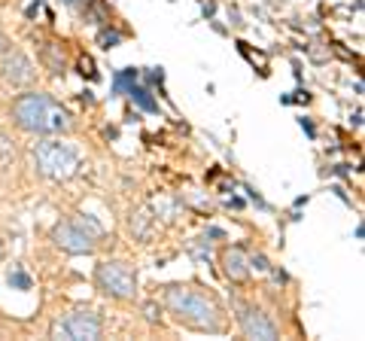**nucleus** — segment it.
I'll return each instance as SVG.
<instances>
[{
	"label": "nucleus",
	"mask_w": 365,
	"mask_h": 341,
	"mask_svg": "<svg viewBox=\"0 0 365 341\" xmlns=\"http://www.w3.org/2000/svg\"><path fill=\"white\" fill-rule=\"evenodd\" d=\"M104 332L101 317L95 311H71L61 320L52 323V338H67V341H95Z\"/></svg>",
	"instance_id": "20e7f679"
},
{
	"label": "nucleus",
	"mask_w": 365,
	"mask_h": 341,
	"mask_svg": "<svg viewBox=\"0 0 365 341\" xmlns=\"http://www.w3.org/2000/svg\"><path fill=\"white\" fill-rule=\"evenodd\" d=\"M241 329H244L247 338H262V341H271V338L280 335L277 326L268 320V314L259 311V308H244L241 311Z\"/></svg>",
	"instance_id": "6e6552de"
},
{
	"label": "nucleus",
	"mask_w": 365,
	"mask_h": 341,
	"mask_svg": "<svg viewBox=\"0 0 365 341\" xmlns=\"http://www.w3.org/2000/svg\"><path fill=\"white\" fill-rule=\"evenodd\" d=\"M34 168L49 180H71L79 170V156L71 143L46 138L40 143H34Z\"/></svg>",
	"instance_id": "7ed1b4c3"
},
{
	"label": "nucleus",
	"mask_w": 365,
	"mask_h": 341,
	"mask_svg": "<svg viewBox=\"0 0 365 341\" xmlns=\"http://www.w3.org/2000/svg\"><path fill=\"white\" fill-rule=\"evenodd\" d=\"M4 52H6V40H4V37H0V55H4Z\"/></svg>",
	"instance_id": "a211bd4d"
},
{
	"label": "nucleus",
	"mask_w": 365,
	"mask_h": 341,
	"mask_svg": "<svg viewBox=\"0 0 365 341\" xmlns=\"http://www.w3.org/2000/svg\"><path fill=\"white\" fill-rule=\"evenodd\" d=\"M52 241H55V247H58V250H64V253H73V256L95 253V238L79 229L73 220L55 225V229H52Z\"/></svg>",
	"instance_id": "423d86ee"
},
{
	"label": "nucleus",
	"mask_w": 365,
	"mask_h": 341,
	"mask_svg": "<svg viewBox=\"0 0 365 341\" xmlns=\"http://www.w3.org/2000/svg\"><path fill=\"white\" fill-rule=\"evenodd\" d=\"M153 225H155V217H153V210L150 208H140L131 217V235H134V241H146V238L153 235Z\"/></svg>",
	"instance_id": "9d476101"
},
{
	"label": "nucleus",
	"mask_w": 365,
	"mask_h": 341,
	"mask_svg": "<svg viewBox=\"0 0 365 341\" xmlns=\"http://www.w3.org/2000/svg\"><path fill=\"white\" fill-rule=\"evenodd\" d=\"M98 290L113 295V299H134L137 292V275L125 263H101L95 271Z\"/></svg>",
	"instance_id": "39448f33"
},
{
	"label": "nucleus",
	"mask_w": 365,
	"mask_h": 341,
	"mask_svg": "<svg viewBox=\"0 0 365 341\" xmlns=\"http://www.w3.org/2000/svg\"><path fill=\"white\" fill-rule=\"evenodd\" d=\"M9 283H13V287H19V290H31V278L25 275V271H9Z\"/></svg>",
	"instance_id": "ddd939ff"
},
{
	"label": "nucleus",
	"mask_w": 365,
	"mask_h": 341,
	"mask_svg": "<svg viewBox=\"0 0 365 341\" xmlns=\"http://www.w3.org/2000/svg\"><path fill=\"white\" fill-rule=\"evenodd\" d=\"M67 6H73V9H88L91 6V0H64Z\"/></svg>",
	"instance_id": "dca6fc26"
},
{
	"label": "nucleus",
	"mask_w": 365,
	"mask_h": 341,
	"mask_svg": "<svg viewBox=\"0 0 365 341\" xmlns=\"http://www.w3.org/2000/svg\"><path fill=\"white\" fill-rule=\"evenodd\" d=\"M146 317H150V320H158V314H155L153 305H146Z\"/></svg>",
	"instance_id": "f3484780"
},
{
	"label": "nucleus",
	"mask_w": 365,
	"mask_h": 341,
	"mask_svg": "<svg viewBox=\"0 0 365 341\" xmlns=\"http://www.w3.org/2000/svg\"><path fill=\"white\" fill-rule=\"evenodd\" d=\"M220 263H222V275L232 283H241L250 278V263H247V253L241 247H225Z\"/></svg>",
	"instance_id": "1a4fd4ad"
},
{
	"label": "nucleus",
	"mask_w": 365,
	"mask_h": 341,
	"mask_svg": "<svg viewBox=\"0 0 365 341\" xmlns=\"http://www.w3.org/2000/svg\"><path fill=\"white\" fill-rule=\"evenodd\" d=\"M9 158H16V150H13V143H9L6 134H0V165H6Z\"/></svg>",
	"instance_id": "f8f14e48"
},
{
	"label": "nucleus",
	"mask_w": 365,
	"mask_h": 341,
	"mask_svg": "<svg viewBox=\"0 0 365 341\" xmlns=\"http://www.w3.org/2000/svg\"><path fill=\"white\" fill-rule=\"evenodd\" d=\"M73 223H76L83 232H88L91 238H101V235H104V225H101L95 217H86V213H79V217H73Z\"/></svg>",
	"instance_id": "9b49d317"
},
{
	"label": "nucleus",
	"mask_w": 365,
	"mask_h": 341,
	"mask_svg": "<svg viewBox=\"0 0 365 341\" xmlns=\"http://www.w3.org/2000/svg\"><path fill=\"white\" fill-rule=\"evenodd\" d=\"M165 305L174 314V320L198 329V332H220L222 329V311L207 292L192 290V287H168Z\"/></svg>",
	"instance_id": "f03ea898"
},
{
	"label": "nucleus",
	"mask_w": 365,
	"mask_h": 341,
	"mask_svg": "<svg viewBox=\"0 0 365 341\" xmlns=\"http://www.w3.org/2000/svg\"><path fill=\"white\" fill-rule=\"evenodd\" d=\"M0 76L13 86H28V83H34V64L28 61L25 52L6 49L0 55Z\"/></svg>",
	"instance_id": "0eeeda50"
},
{
	"label": "nucleus",
	"mask_w": 365,
	"mask_h": 341,
	"mask_svg": "<svg viewBox=\"0 0 365 341\" xmlns=\"http://www.w3.org/2000/svg\"><path fill=\"white\" fill-rule=\"evenodd\" d=\"M101 46H104V49H110V46H116V43L122 40V34L119 31H101Z\"/></svg>",
	"instance_id": "4468645a"
},
{
	"label": "nucleus",
	"mask_w": 365,
	"mask_h": 341,
	"mask_svg": "<svg viewBox=\"0 0 365 341\" xmlns=\"http://www.w3.org/2000/svg\"><path fill=\"white\" fill-rule=\"evenodd\" d=\"M247 263H250V268H256V271H268V268H271V265H268V259L262 256V253H253V256L247 259Z\"/></svg>",
	"instance_id": "2eb2a0df"
},
{
	"label": "nucleus",
	"mask_w": 365,
	"mask_h": 341,
	"mask_svg": "<svg viewBox=\"0 0 365 341\" xmlns=\"http://www.w3.org/2000/svg\"><path fill=\"white\" fill-rule=\"evenodd\" d=\"M13 119L21 131L28 134H43V138H55V134L71 131V113L61 104H55L49 95L43 92H28L19 95L13 104Z\"/></svg>",
	"instance_id": "f257e3e1"
}]
</instances>
